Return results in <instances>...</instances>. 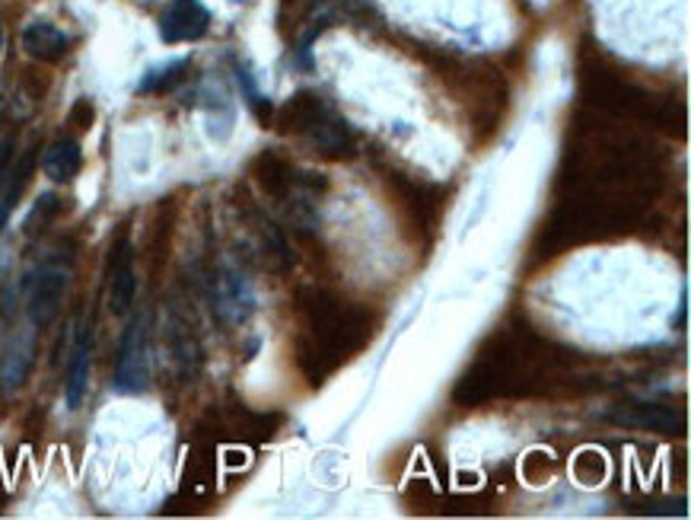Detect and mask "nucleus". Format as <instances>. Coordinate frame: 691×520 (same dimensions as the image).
I'll return each mask as SVG.
<instances>
[{
    "instance_id": "nucleus-12",
    "label": "nucleus",
    "mask_w": 691,
    "mask_h": 520,
    "mask_svg": "<svg viewBox=\"0 0 691 520\" xmlns=\"http://www.w3.org/2000/svg\"><path fill=\"white\" fill-rule=\"evenodd\" d=\"M255 179L258 185L271 195V198H287L293 182H296V170L287 164L281 154L275 150H265L258 160H255Z\"/></svg>"
},
{
    "instance_id": "nucleus-19",
    "label": "nucleus",
    "mask_w": 691,
    "mask_h": 520,
    "mask_svg": "<svg viewBox=\"0 0 691 520\" xmlns=\"http://www.w3.org/2000/svg\"><path fill=\"white\" fill-rule=\"evenodd\" d=\"M93 119H96V112H93L89 99H81V102H77V106L71 109V125H74V129L86 131L89 125H93Z\"/></svg>"
},
{
    "instance_id": "nucleus-10",
    "label": "nucleus",
    "mask_w": 691,
    "mask_h": 520,
    "mask_svg": "<svg viewBox=\"0 0 691 520\" xmlns=\"http://www.w3.org/2000/svg\"><path fill=\"white\" fill-rule=\"evenodd\" d=\"M303 137L323 157H348V154H354V134L348 129V122L335 119L331 112H328L319 125H313V129L306 131Z\"/></svg>"
},
{
    "instance_id": "nucleus-7",
    "label": "nucleus",
    "mask_w": 691,
    "mask_h": 520,
    "mask_svg": "<svg viewBox=\"0 0 691 520\" xmlns=\"http://www.w3.org/2000/svg\"><path fill=\"white\" fill-rule=\"evenodd\" d=\"M328 116L326 102L319 93H310V89H300L293 93L290 99L284 102V109L278 112V129L284 134H306L313 125H319L323 119Z\"/></svg>"
},
{
    "instance_id": "nucleus-8",
    "label": "nucleus",
    "mask_w": 691,
    "mask_h": 520,
    "mask_svg": "<svg viewBox=\"0 0 691 520\" xmlns=\"http://www.w3.org/2000/svg\"><path fill=\"white\" fill-rule=\"evenodd\" d=\"M89 361H93V323H86L77 336V346L71 354V367H68V409L77 412L86 399V387H89Z\"/></svg>"
},
{
    "instance_id": "nucleus-18",
    "label": "nucleus",
    "mask_w": 691,
    "mask_h": 520,
    "mask_svg": "<svg viewBox=\"0 0 691 520\" xmlns=\"http://www.w3.org/2000/svg\"><path fill=\"white\" fill-rule=\"evenodd\" d=\"M61 211V198L58 195H41L33 208V215L26 217V233H39L45 223H51Z\"/></svg>"
},
{
    "instance_id": "nucleus-5",
    "label": "nucleus",
    "mask_w": 691,
    "mask_h": 520,
    "mask_svg": "<svg viewBox=\"0 0 691 520\" xmlns=\"http://www.w3.org/2000/svg\"><path fill=\"white\" fill-rule=\"evenodd\" d=\"M606 419L621 425V428H638V432L656 434H682L686 419L676 409L666 406H615L606 412Z\"/></svg>"
},
{
    "instance_id": "nucleus-20",
    "label": "nucleus",
    "mask_w": 691,
    "mask_h": 520,
    "mask_svg": "<svg viewBox=\"0 0 691 520\" xmlns=\"http://www.w3.org/2000/svg\"><path fill=\"white\" fill-rule=\"evenodd\" d=\"M0 122H3V99H0Z\"/></svg>"
},
{
    "instance_id": "nucleus-16",
    "label": "nucleus",
    "mask_w": 691,
    "mask_h": 520,
    "mask_svg": "<svg viewBox=\"0 0 691 520\" xmlns=\"http://www.w3.org/2000/svg\"><path fill=\"white\" fill-rule=\"evenodd\" d=\"M296 364H300V371L310 377V384H313V387H319L328 374H331V367L326 364V358L319 354V348L310 342V336H303V339L296 342Z\"/></svg>"
},
{
    "instance_id": "nucleus-14",
    "label": "nucleus",
    "mask_w": 691,
    "mask_h": 520,
    "mask_svg": "<svg viewBox=\"0 0 691 520\" xmlns=\"http://www.w3.org/2000/svg\"><path fill=\"white\" fill-rule=\"evenodd\" d=\"M500 392V384H497V377L490 374V367L485 361H475L465 374H462V380L456 384V390H452V399L459 402V406H478V402H485L490 396H497Z\"/></svg>"
},
{
    "instance_id": "nucleus-4",
    "label": "nucleus",
    "mask_w": 691,
    "mask_h": 520,
    "mask_svg": "<svg viewBox=\"0 0 691 520\" xmlns=\"http://www.w3.org/2000/svg\"><path fill=\"white\" fill-rule=\"evenodd\" d=\"M210 26V13L202 0H169V7L160 16V36L163 43H195L202 39Z\"/></svg>"
},
{
    "instance_id": "nucleus-21",
    "label": "nucleus",
    "mask_w": 691,
    "mask_h": 520,
    "mask_svg": "<svg viewBox=\"0 0 691 520\" xmlns=\"http://www.w3.org/2000/svg\"><path fill=\"white\" fill-rule=\"evenodd\" d=\"M0 48H3V33H0Z\"/></svg>"
},
{
    "instance_id": "nucleus-17",
    "label": "nucleus",
    "mask_w": 691,
    "mask_h": 520,
    "mask_svg": "<svg viewBox=\"0 0 691 520\" xmlns=\"http://www.w3.org/2000/svg\"><path fill=\"white\" fill-rule=\"evenodd\" d=\"M185 68H189L185 61H175V64H169V68L150 71L147 81L141 84V93H166V89H172L182 81V71H185Z\"/></svg>"
},
{
    "instance_id": "nucleus-15",
    "label": "nucleus",
    "mask_w": 691,
    "mask_h": 520,
    "mask_svg": "<svg viewBox=\"0 0 691 520\" xmlns=\"http://www.w3.org/2000/svg\"><path fill=\"white\" fill-rule=\"evenodd\" d=\"M81 167L83 150L77 141H58L41 157V173L48 176L51 182H71L74 176L81 173Z\"/></svg>"
},
{
    "instance_id": "nucleus-6",
    "label": "nucleus",
    "mask_w": 691,
    "mask_h": 520,
    "mask_svg": "<svg viewBox=\"0 0 691 520\" xmlns=\"http://www.w3.org/2000/svg\"><path fill=\"white\" fill-rule=\"evenodd\" d=\"M137 294V275H134V250L131 240L119 237L112 246V262H109V306L116 316H124Z\"/></svg>"
},
{
    "instance_id": "nucleus-1",
    "label": "nucleus",
    "mask_w": 691,
    "mask_h": 520,
    "mask_svg": "<svg viewBox=\"0 0 691 520\" xmlns=\"http://www.w3.org/2000/svg\"><path fill=\"white\" fill-rule=\"evenodd\" d=\"M300 306L310 323V342L319 348L326 364L335 371L344 358L361 351L369 339V316L361 306L344 304L331 291L303 288Z\"/></svg>"
},
{
    "instance_id": "nucleus-11",
    "label": "nucleus",
    "mask_w": 691,
    "mask_h": 520,
    "mask_svg": "<svg viewBox=\"0 0 691 520\" xmlns=\"http://www.w3.org/2000/svg\"><path fill=\"white\" fill-rule=\"evenodd\" d=\"M33 351H36V346H33L29 332L13 339V346L3 354V364H0V390L16 392L26 384V377L33 371Z\"/></svg>"
},
{
    "instance_id": "nucleus-13",
    "label": "nucleus",
    "mask_w": 691,
    "mask_h": 520,
    "mask_svg": "<svg viewBox=\"0 0 691 520\" xmlns=\"http://www.w3.org/2000/svg\"><path fill=\"white\" fill-rule=\"evenodd\" d=\"M217 310L227 323H243L252 316L255 301L252 291L240 275H223L220 278V291H217Z\"/></svg>"
},
{
    "instance_id": "nucleus-3",
    "label": "nucleus",
    "mask_w": 691,
    "mask_h": 520,
    "mask_svg": "<svg viewBox=\"0 0 691 520\" xmlns=\"http://www.w3.org/2000/svg\"><path fill=\"white\" fill-rule=\"evenodd\" d=\"M68 285H71V262L48 259L45 265H39V271L33 275V285H29V319L36 329H45L54 323L58 310L64 304Z\"/></svg>"
},
{
    "instance_id": "nucleus-9",
    "label": "nucleus",
    "mask_w": 691,
    "mask_h": 520,
    "mask_svg": "<svg viewBox=\"0 0 691 520\" xmlns=\"http://www.w3.org/2000/svg\"><path fill=\"white\" fill-rule=\"evenodd\" d=\"M68 45H71V39L51 23H41L39 20V23L23 29V51L29 58L41 61V64H58L68 55Z\"/></svg>"
},
{
    "instance_id": "nucleus-2",
    "label": "nucleus",
    "mask_w": 691,
    "mask_h": 520,
    "mask_svg": "<svg viewBox=\"0 0 691 520\" xmlns=\"http://www.w3.org/2000/svg\"><path fill=\"white\" fill-rule=\"evenodd\" d=\"M150 316L141 313L131 319L119 348V364H116V387L122 392H144L150 380Z\"/></svg>"
}]
</instances>
